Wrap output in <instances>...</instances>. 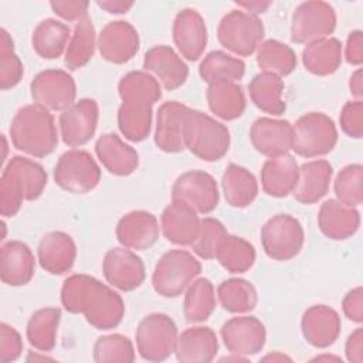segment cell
<instances>
[{
	"instance_id": "cell-1",
	"label": "cell",
	"mask_w": 363,
	"mask_h": 363,
	"mask_svg": "<svg viewBox=\"0 0 363 363\" xmlns=\"http://www.w3.org/2000/svg\"><path fill=\"white\" fill-rule=\"evenodd\" d=\"M61 303L69 313H82L99 330L116 328L125 315L122 296L86 274L69 275L61 286Z\"/></svg>"
},
{
	"instance_id": "cell-2",
	"label": "cell",
	"mask_w": 363,
	"mask_h": 363,
	"mask_svg": "<svg viewBox=\"0 0 363 363\" xmlns=\"http://www.w3.org/2000/svg\"><path fill=\"white\" fill-rule=\"evenodd\" d=\"M122 101L118 109V128L130 142L145 140L152 130L153 105L162 98V85L146 71H130L118 84Z\"/></svg>"
},
{
	"instance_id": "cell-3",
	"label": "cell",
	"mask_w": 363,
	"mask_h": 363,
	"mask_svg": "<svg viewBox=\"0 0 363 363\" xmlns=\"http://www.w3.org/2000/svg\"><path fill=\"white\" fill-rule=\"evenodd\" d=\"M9 132L13 146L33 157H45L58 145L52 113L35 104L24 105L14 113Z\"/></svg>"
},
{
	"instance_id": "cell-4",
	"label": "cell",
	"mask_w": 363,
	"mask_h": 363,
	"mask_svg": "<svg viewBox=\"0 0 363 363\" xmlns=\"http://www.w3.org/2000/svg\"><path fill=\"white\" fill-rule=\"evenodd\" d=\"M186 149L204 162L220 160L230 149L231 136L228 128L210 115L191 109L184 136Z\"/></svg>"
},
{
	"instance_id": "cell-5",
	"label": "cell",
	"mask_w": 363,
	"mask_h": 363,
	"mask_svg": "<svg viewBox=\"0 0 363 363\" xmlns=\"http://www.w3.org/2000/svg\"><path fill=\"white\" fill-rule=\"evenodd\" d=\"M200 261L186 250L164 252L155 265L152 286L163 298H177L200 275Z\"/></svg>"
},
{
	"instance_id": "cell-6",
	"label": "cell",
	"mask_w": 363,
	"mask_h": 363,
	"mask_svg": "<svg viewBox=\"0 0 363 363\" xmlns=\"http://www.w3.org/2000/svg\"><path fill=\"white\" fill-rule=\"evenodd\" d=\"M337 143V129L323 112H308L292 125L291 150L311 159L330 153Z\"/></svg>"
},
{
	"instance_id": "cell-7",
	"label": "cell",
	"mask_w": 363,
	"mask_h": 363,
	"mask_svg": "<svg viewBox=\"0 0 363 363\" xmlns=\"http://www.w3.org/2000/svg\"><path fill=\"white\" fill-rule=\"evenodd\" d=\"M265 28L258 16L241 9L225 13L217 27L218 43L237 57H248L264 40Z\"/></svg>"
},
{
	"instance_id": "cell-8",
	"label": "cell",
	"mask_w": 363,
	"mask_h": 363,
	"mask_svg": "<svg viewBox=\"0 0 363 363\" xmlns=\"http://www.w3.org/2000/svg\"><path fill=\"white\" fill-rule=\"evenodd\" d=\"M179 332L174 320L160 312L146 315L138 325L135 339L138 353L147 362H163L174 354Z\"/></svg>"
},
{
	"instance_id": "cell-9",
	"label": "cell",
	"mask_w": 363,
	"mask_h": 363,
	"mask_svg": "<svg viewBox=\"0 0 363 363\" xmlns=\"http://www.w3.org/2000/svg\"><path fill=\"white\" fill-rule=\"evenodd\" d=\"M305 242V233L298 218L286 213H278L261 227V244L264 252L275 261L295 258Z\"/></svg>"
},
{
	"instance_id": "cell-10",
	"label": "cell",
	"mask_w": 363,
	"mask_h": 363,
	"mask_svg": "<svg viewBox=\"0 0 363 363\" xmlns=\"http://www.w3.org/2000/svg\"><path fill=\"white\" fill-rule=\"evenodd\" d=\"M54 180L64 191L85 194L98 186L101 167L89 152L69 149L60 156L54 167Z\"/></svg>"
},
{
	"instance_id": "cell-11",
	"label": "cell",
	"mask_w": 363,
	"mask_h": 363,
	"mask_svg": "<svg viewBox=\"0 0 363 363\" xmlns=\"http://www.w3.org/2000/svg\"><path fill=\"white\" fill-rule=\"evenodd\" d=\"M335 9L320 0L301 3L292 13L291 40L296 44H309L329 37L336 28Z\"/></svg>"
},
{
	"instance_id": "cell-12",
	"label": "cell",
	"mask_w": 363,
	"mask_h": 363,
	"mask_svg": "<svg viewBox=\"0 0 363 363\" xmlns=\"http://www.w3.org/2000/svg\"><path fill=\"white\" fill-rule=\"evenodd\" d=\"M30 95L35 105L48 112H64L75 104L77 85L68 71L45 69L33 78Z\"/></svg>"
},
{
	"instance_id": "cell-13",
	"label": "cell",
	"mask_w": 363,
	"mask_h": 363,
	"mask_svg": "<svg viewBox=\"0 0 363 363\" xmlns=\"http://www.w3.org/2000/svg\"><path fill=\"white\" fill-rule=\"evenodd\" d=\"M172 200L189 204L199 214H210L220 199L216 179L204 170H187L172 186Z\"/></svg>"
},
{
	"instance_id": "cell-14",
	"label": "cell",
	"mask_w": 363,
	"mask_h": 363,
	"mask_svg": "<svg viewBox=\"0 0 363 363\" xmlns=\"http://www.w3.org/2000/svg\"><path fill=\"white\" fill-rule=\"evenodd\" d=\"M99 118L98 102L92 98H82L60 113L58 126L62 142L69 147H79L88 143L96 132Z\"/></svg>"
},
{
	"instance_id": "cell-15",
	"label": "cell",
	"mask_w": 363,
	"mask_h": 363,
	"mask_svg": "<svg viewBox=\"0 0 363 363\" xmlns=\"http://www.w3.org/2000/svg\"><path fill=\"white\" fill-rule=\"evenodd\" d=\"M102 272L111 286L123 292L138 289L146 278L142 258L125 247H115L106 251L102 259Z\"/></svg>"
},
{
	"instance_id": "cell-16",
	"label": "cell",
	"mask_w": 363,
	"mask_h": 363,
	"mask_svg": "<svg viewBox=\"0 0 363 363\" xmlns=\"http://www.w3.org/2000/svg\"><path fill=\"white\" fill-rule=\"evenodd\" d=\"M224 346L231 354L248 357L262 350L267 340L264 323L250 315H238L225 320L220 330Z\"/></svg>"
},
{
	"instance_id": "cell-17",
	"label": "cell",
	"mask_w": 363,
	"mask_h": 363,
	"mask_svg": "<svg viewBox=\"0 0 363 363\" xmlns=\"http://www.w3.org/2000/svg\"><path fill=\"white\" fill-rule=\"evenodd\" d=\"M191 108L177 101L160 105L156 115L155 145L166 153H179L186 149V125Z\"/></svg>"
},
{
	"instance_id": "cell-18",
	"label": "cell",
	"mask_w": 363,
	"mask_h": 363,
	"mask_svg": "<svg viewBox=\"0 0 363 363\" xmlns=\"http://www.w3.org/2000/svg\"><path fill=\"white\" fill-rule=\"evenodd\" d=\"M172 35L179 55L187 61H197L207 47V26L201 14L194 9L187 7L176 14Z\"/></svg>"
},
{
	"instance_id": "cell-19",
	"label": "cell",
	"mask_w": 363,
	"mask_h": 363,
	"mask_svg": "<svg viewBox=\"0 0 363 363\" xmlns=\"http://www.w3.org/2000/svg\"><path fill=\"white\" fill-rule=\"evenodd\" d=\"M140 40L138 30L125 20L108 23L98 35L101 57L112 64H125L139 51Z\"/></svg>"
},
{
	"instance_id": "cell-20",
	"label": "cell",
	"mask_w": 363,
	"mask_h": 363,
	"mask_svg": "<svg viewBox=\"0 0 363 363\" xmlns=\"http://www.w3.org/2000/svg\"><path fill=\"white\" fill-rule=\"evenodd\" d=\"M143 69L155 77L167 91L180 88L189 77V67L183 58L172 47L163 44L155 45L146 51Z\"/></svg>"
},
{
	"instance_id": "cell-21",
	"label": "cell",
	"mask_w": 363,
	"mask_h": 363,
	"mask_svg": "<svg viewBox=\"0 0 363 363\" xmlns=\"http://www.w3.org/2000/svg\"><path fill=\"white\" fill-rule=\"evenodd\" d=\"M160 227L155 214L145 210H133L121 217L116 224L119 244L129 250L143 251L153 247L159 238Z\"/></svg>"
},
{
	"instance_id": "cell-22",
	"label": "cell",
	"mask_w": 363,
	"mask_h": 363,
	"mask_svg": "<svg viewBox=\"0 0 363 363\" xmlns=\"http://www.w3.org/2000/svg\"><path fill=\"white\" fill-rule=\"evenodd\" d=\"M342 329L339 313L328 305L309 306L301 319V330L303 339L316 349L332 346Z\"/></svg>"
},
{
	"instance_id": "cell-23",
	"label": "cell",
	"mask_w": 363,
	"mask_h": 363,
	"mask_svg": "<svg viewBox=\"0 0 363 363\" xmlns=\"http://www.w3.org/2000/svg\"><path fill=\"white\" fill-rule=\"evenodd\" d=\"M201 218L199 213L180 200H172L160 216V230L174 245H191L199 235Z\"/></svg>"
},
{
	"instance_id": "cell-24",
	"label": "cell",
	"mask_w": 363,
	"mask_h": 363,
	"mask_svg": "<svg viewBox=\"0 0 363 363\" xmlns=\"http://www.w3.org/2000/svg\"><path fill=\"white\" fill-rule=\"evenodd\" d=\"M250 140L255 150L268 159L286 155L292 143V125L285 119L258 118L251 125Z\"/></svg>"
},
{
	"instance_id": "cell-25",
	"label": "cell",
	"mask_w": 363,
	"mask_h": 363,
	"mask_svg": "<svg viewBox=\"0 0 363 363\" xmlns=\"http://www.w3.org/2000/svg\"><path fill=\"white\" fill-rule=\"evenodd\" d=\"M77 258V245L72 237L64 231L44 234L37 245V259L41 268L51 275L68 272Z\"/></svg>"
},
{
	"instance_id": "cell-26",
	"label": "cell",
	"mask_w": 363,
	"mask_h": 363,
	"mask_svg": "<svg viewBox=\"0 0 363 363\" xmlns=\"http://www.w3.org/2000/svg\"><path fill=\"white\" fill-rule=\"evenodd\" d=\"M35 272L31 248L18 240L7 241L0 248V278L9 286L27 285Z\"/></svg>"
},
{
	"instance_id": "cell-27",
	"label": "cell",
	"mask_w": 363,
	"mask_h": 363,
	"mask_svg": "<svg viewBox=\"0 0 363 363\" xmlns=\"http://www.w3.org/2000/svg\"><path fill=\"white\" fill-rule=\"evenodd\" d=\"M318 227L329 240H347L354 235L360 227V213L356 207H349L336 199H329L320 204Z\"/></svg>"
},
{
	"instance_id": "cell-28",
	"label": "cell",
	"mask_w": 363,
	"mask_h": 363,
	"mask_svg": "<svg viewBox=\"0 0 363 363\" xmlns=\"http://www.w3.org/2000/svg\"><path fill=\"white\" fill-rule=\"evenodd\" d=\"M1 179L10 182L20 191L24 201L37 200L47 186L44 167L23 156H13L9 160L1 172Z\"/></svg>"
},
{
	"instance_id": "cell-29",
	"label": "cell",
	"mask_w": 363,
	"mask_h": 363,
	"mask_svg": "<svg viewBox=\"0 0 363 363\" xmlns=\"http://www.w3.org/2000/svg\"><path fill=\"white\" fill-rule=\"evenodd\" d=\"M333 169L332 164L325 159H315L299 166L298 180L292 196L296 201L302 204L318 203L322 197L326 196Z\"/></svg>"
},
{
	"instance_id": "cell-30",
	"label": "cell",
	"mask_w": 363,
	"mask_h": 363,
	"mask_svg": "<svg viewBox=\"0 0 363 363\" xmlns=\"http://www.w3.org/2000/svg\"><path fill=\"white\" fill-rule=\"evenodd\" d=\"M218 352V339L208 326H191L179 333L174 356L182 363H208Z\"/></svg>"
},
{
	"instance_id": "cell-31",
	"label": "cell",
	"mask_w": 363,
	"mask_h": 363,
	"mask_svg": "<svg viewBox=\"0 0 363 363\" xmlns=\"http://www.w3.org/2000/svg\"><path fill=\"white\" fill-rule=\"evenodd\" d=\"M95 153L102 166L115 176H129L139 166L138 152L116 133H104L95 142Z\"/></svg>"
},
{
	"instance_id": "cell-32",
	"label": "cell",
	"mask_w": 363,
	"mask_h": 363,
	"mask_svg": "<svg viewBox=\"0 0 363 363\" xmlns=\"http://www.w3.org/2000/svg\"><path fill=\"white\" fill-rule=\"evenodd\" d=\"M298 172V162L289 153L267 159L261 169V186L264 193L277 199L286 197L295 189Z\"/></svg>"
},
{
	"instance_id": "cell-33",
	"label": "cell",
	"mask_w": 363,
	"mask_h": 363,
	"mask_svg": "<svg viewBox=\"0 0 363 363\" xmlns=\"http://www.w3.org/2000/svg\"><path fill=\"white\" fill-rule=\"evenodd\" d=\"M207 105L211 113L223 121H234L240 118L247 106L245 95L238 82L217 81L207 86Z\"/></svg>"
},
{
	"instance_id": "cell-34",
	"label": "cell",
	"mask_w": 363,
	"mask_h": 363,
	"mask_svg": "<svg viewBox=\"0 0 363 363\" xmlns=\"http://www.w3.org/2000/svg\"><path fill=\"white\" fill-rule=\"evenodd\" d=\"M343 58L342 43L335 37H326L309 43L302 50V62L308 72L328 77L337 71Z\"/></svg>"
},
{
	"instance_id": "cell-35",
	"label": "cell",
	"mask_w": 363,
	"mask_h": 363,
	"mask_svg": "<svg viewBox=\"0 0 363 363\" xmlns=\"http://www.w3.org/2000/svg\"><path fill=\"white\" fill-rule=\"evenodd\" d=\"M284 89L285 84L282 78L269 72H259L254 75L248 84L251 102L259 111L274 116L282 115L286 109Z\"/></svg>"
},
{
	"instance_id": "cell-36",
	"label": "cell",
	"mask_w": 363,
	"mask_h": 363,
	"mask_svg": "<svg viewBox=\"0 0 363 363\" xmlns=\"http://www.w3.org/2000/svg\"><path fill=\"white\" fill-rule=\"evenodd\" d=\"M221 189L225 201L235 208L248 207L258 194L255 176L245 167L230 163L221 176Z\"/></svg>"
},
{
	"instance_id": "cell-37",
	"label": "cell",
	"mask_w": 363,
	"mask_h": 363,
	"mask_svg": "<svg viewBox=\"0 0 363 363\" xmlns=\"http://www.w3.org/2000/svg\"><path fill=\"white\" fill-rule=\"evenodd\" d=\"M71 34V28L65 23L55 18H45L33 30V50L44 60H55L65 54Z\"/></svg>"
},
{
	"instance_id": "cell-38",
	"label": "cell",
	"mask_w": 363,
	"mask_h": 363,
	"mask_svg": "<svg viewBox=\"0 0 363 363\" xmlns=\"http://www.w3.org/2000/svg\"><path fill=\"white\" fill-rule=\"evenodd\" d=\"M61 309L47 306L37 309L28 319L26 336L31 347L38 352H51L57 343Z\"/></svg>"
},
{
	"instance_id": "cell-39",
	"label": "cell",
	"mask_w": 363,
	"mask_h": 363,
	"mask_svg": "<svg viewBox=\"0 0 363 363\" xmlns=\"http://www.w3.org/2000/svg\"><path fill=\"white\" fill-rule=\"evenodd\" d=\"M98 47V37L91 17H85L75 23L68 47L65 50L64 64L69 71L85 67L94 57Z\"/></svg>"
},
{
	"instance_id": "cell-40",
	"label": "cell",
	"mask_w": 363,
	"mask_h": 363,
	"mask_svg": "<svg viewBox=\"0 0 363 363\" xmlns=\"http://www.w3.org/2000/svg\"><path fill=\"white\" fill-rule=\"evenodd\" d=\"M217 306L214 285L207 278H196L184 291L183 315L190 323L207 320Z\"/></svg>"
},
{
	"instance_id": "cell-41",
	"label": "cell",
	"mask_w": 363,
	"mask_h": 363,
	"mask_svg": "<svg viewBox=\"0 0 363 363\" xmlns=\"http://www.w3.org/2000/svg\"><path fill=\"white\" fill-rule=\"evenodd\" d=\"M217 299L224 311L244 315L251 312L258 303L255 286L244 278H230L217 286Z\"/></svg>"
},
{
	"instance_id": "cell-42",
	"label": "cell",
	"mask_w": 363,
	"mask_h": 363,
	"mask_svg": "<svg viewBox=\"0 0 363 363\" xmlns=\"http://www.w3.org/2000/svg\"><path fill=\"white\" fill-rule=\"evenodd\" d=\"M257 65L261 72H269L279 78L292 74L298 60L295 51L278 40H265L257 48Z\"/></svg>"
},
{
	"instance_id": "cell-43",
	"label": "cell",
	"mask_w": 363,
	"mask_h": 363,
	"mask_svg": "<svg viewBox=\"0 0 363 363\" xmlns=\"http://www.w3.org/2000/svg\"><path fill=\"white\" fill-rule=\"evenodd\" d=\"M254 245L242 237L228 234L220 242L216 259L220 265L231 274L247 272L255 262Z\"/></svg>"
},
{
	"instance_id": "cell-44",
	"label": "cell",
	"mask_w": 363,
	"mask_h": 363,
	"mask_svg": "<svg viewBox=\"0 0 363 363\" xmlns=\"http://www.w3.org/2000/svg\"><path fill=\"white\" fill-rule=\"evenodd\" d=\"M199 74L207 84L217 81H240L245 74V62L224 51H211L200 62Z\"/></svg>"
},
{
	"instance_id": "cell-45",
	"label": "cell",
	"mask_w": 363,
	"mask_h": 363,
	"mask_svg": "<svg viewBox=\"0 0 363 363\" xmlns=\"http://www.w3.org/2000/svg\"><path fill=\"white\" fill-rule=\"evenodd\" d=\"M92 354L94 362L96 363H130L136 357L132 340L121 333H111L98 337L94 345Z\"/></svg>"
},
{
	"instance_id": "cell-46",
	"label": "cell",
	"mask_w": 363,
	"mask_h": 363,
	"mask_svg": "<svg viewBox=\"0 0 363 363\" xmlns=\"http://www.w3.org/2000/svg\"><path fill=\"white\" fill-rule=\"evenodd\" d=\"M336 200L349 207H357L363 201V166L350 163L340 169L333 183Z\"/></svg>"
},
{
	"instance_id": "cell-47",
	"label": "cell",
	"mask_w": 363,
	"mask_h": 363,
	"mask_svg": "<svg viewBox=\"0 0 363 363\" xmlns=\"http://www.w3.org/2000/svg\"><path fill=\"white\" fill-rule=\"evenodd\" d=\"M24 75V67L14 52V41L6 28H1L0 38V88L7 91L14 88Z\"/></svg>"
},
{
	"instance_id": "cell-48",
	"label": "cell",
	"mask_w": 363,
	"mask_h": 363,
	"mask_svg": "<svg viewBox=\"0 0 363 363\" xmlns=\"http://www.w3.org/2000/svg\"><path fill=\"white\" fill-rule=\"evenodd\" d=\"M225 235L227 230L220 220L213 217H204L201 218L199 235L190 245V248L201 259H214L220 242Z\"/></svg>"
},
{
	"instance_id": "cell-49",
	"label": "cell",
	"mask_w": 363,
	"mask_h": 363,
	"mask_svg": "<svg viewBox=\"0 0 363 363\" xmlns=\"http://www.w3.org/2000/svg\"><path fill=\"white\" fill-rule=\"evenodd\" d=\"M339 123L345 135L353 139L363 136V102L353 99L343 105L339 116Z\"/></svg>"
},
{
	"instance_id": "cell-50",
	"label": "cell",
	"mask_w": 363,
	"mask_h": 363,
	"mask_svg": "<svg viewBox=\"0 0 363 363\" xmlns=\"http://www.w3.org/2000/svg\"><path fill=\"white\" fill-rule=\"evenodd\" d=\"M23 340L16 328L9 323L0 325V362H14L21 356Z\"/></svg>"
},
{
	"instance_id": "cell-51",
	"label": "cell",
	"mask_w": 363,
	"mask_h": 363,
	"mask_svg": "<svg viewBox=\"0 0 363 363\" xmlns=\"http://www.w3.org/2000/svg\"><path fill=\"white\" fill-rule=\"evenodd\" d=\"M50 6L52 11L61 17L65 21H75L78 23L79 20L85 18L88 16V7L89 1H82V0H75V1H50Z\"/></svg>"
},
{
	"instance_id": "cell-52",
	"label": "cell",
	"mask_w": 363,
	"mask_h": 363,
	"mask_svg": "<svg viewBox=\"0 0 363 363\" xmlns=\"http://www.w3.org/2000/svg\"><path fill=\"white\" fill-rule=\"evenodd\" d=\"M342 309L347 319L354 323L363 322V288L356 286L350 289L342 301Z\"/></svg>"
},
{
	"instance_id": "cell-53",
	"label": "cell",
	"mask_w": 363,
	"mask_h": 363,
	"mask_svg": "<svg viewBox=\"0 0 363 363\" xmlns=\"http://www.w3.org/2000/svg\"><path fill=\"white\" fill-rule=\"evenodd\" d=\"M345 60L356 67L363 62V33L362 30H353L349 33L345 44Z\"/></svg>"
},
{
	"instance_id": "cell-54",
	"label": "cell",
	"mask_w": 363,
	"mask_h": 363,
	"mask_svg": "<svg viewBox=\"0 0 363 363\" xmlns=\"http://www.w3.org/2000/svg\"><path fill=\"white\" fill-rule=\"evenodd\" d=\"M346 359L352 363L363 362V328H356L345 343Z\"/></svg>"
},
{
	"instance_id": "cell-55",
	"label": "cell",
	"mask_w": 363,
	"mask_h": 363,
	"mask_svg": "<svg viewBox=\"0 0 363 363\" xmlns=\"http://www.w3.org/2000/svg\"><path fill=\"white\" fill-rule=\"evenodd\" d=\"M96 6L111 14H123L133 7V1L123 0H98Z\"/></svg>"
},
{
	"instance_id": "cell-56",
	"label": "cell",
	"mask_w": 363,
	"mask_h": 363,
	"mask_svg": "<svg viewBox=\"0 0 363 363\" xmlns=\"http://www.w3.org/2000/svg\"><path fill=\"white\" fill-rule=\"evenodd\" d=\"M272 3L271 1H259V0H255V1H240L237 3L238 9H244V11L250 13V14H254V16H258V14H262Z\"/></svg>"
},
{
	"instance_id": "cell-57",
	"label": "cell",
	"mask_w": 363,
	"mask_h": 363,
	"mask_svg": "<svg viewBox=\"0 0 363 363\" xmlns=\"http://www.w3.org/2000/svg\"><path fill=\"white\" fill-rule=\"evenodd\" d=\"M349 89L353 98L360 99L363 95V75H362V69L357 68L349 79Z\"/></svg>"
},
{
	"instance_id": "cell-58",
	"label": "cell",
	"mask_w": 363,
	"mask_h": 363,
	"mask_svg": "<svg viewBox=\"0 0 363 363\" xmlns=\"http://www.w3.org/2000/svg\"><path fill=\"white\" fill-rule=\"evenodd\" d=\"M262 360H264V362H284V360L291 362V357L286 356V354H282V353H279V352H274V353H271V354H268V356H264Z\"/></svg>"
}]
</instances>
